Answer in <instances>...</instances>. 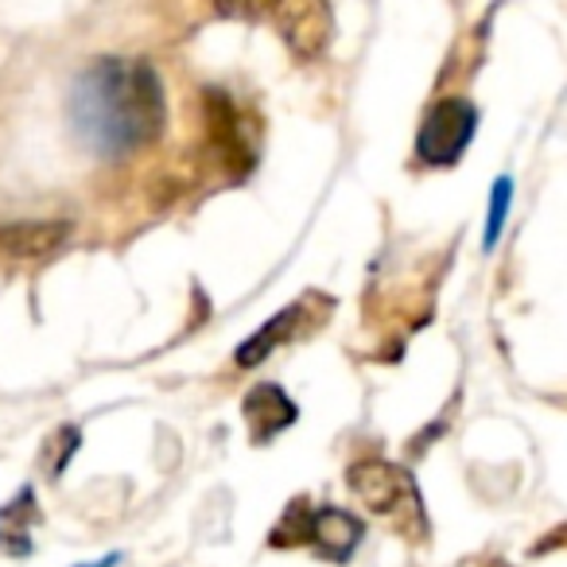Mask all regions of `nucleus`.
Segmentation results:
<instances>
[{
    "mask_svg": "<svg viewBox=\"0 0 567 567\" xmlns=\"http://www.w3.org/2000/svg\"><path fill=\"white\" fill-rule=\"evenodd\" d=\"M489 567H509V564H489Z\"/></svg>",
    "mask_w": 567,
    "mask_h": 567,
    "instance_id": "14",
    "label": "nucleus"
},
{
    "mask_svg": "<svg viewBox=\"0 0 567 567\" xmlns=\"http://www.w3.org/2000/svg\"><path fill=\"white\" fill-rule=\"evenodd\" d=\"M206 121H210V141H214V152L218 159L229 167L234 175H245L252 167V148L245 141V128H241V117H237L234 102H229L221 90H210L206 94Z\"/></svg>",
    "mask_w": 567,
    "mask_h": 567,
    "instance_id": "5",
    "label": "nucleus"
},
{
    "mask_svg": "<svg viewBox=\"0 0 567 567\" xmlns=\"http://www.w3.org/2000/svg\"><path fill=\"white\" fill-rule=\"evenodd\" d=\"M221 17L268 24L300 59H319L331 43L334 20L327 0H214Z\"/></svg>",
    "mask_w": 567,
    "mask_h": 567,
    "instance_id": "2",
    "label": "nucleus"
},
{
    "mask_svg": "<svg viewBox=\"0 0 567 567\" xmlns=\"http://www.w3.org/2000/svg\"><path fill=\"white\" fill-rule=\"evenodd\" d=\"M117 564V556H105V559H97V564H90V567H113Z\"/></svg>",
    "mask_w": 567,
    "mask_h": 567,
    "instance_id": "13",
    "label": "nucleus"
},
{
    "mask_svg": "<svg viewBox=\"0 0 567 567\" xmlns=\"http://www.w3.org/2000/svg\"><path fill=\"white\" fill-rule=\"evenodd\" d=\"M66 113L90 152L105 159H125L156 144L164 133V82L144 59H94L74 79Z\"/></svg>",
    "mask_w": 567,
    "mask_h": 567,
    "instance_id": "1",
    "label": "nucleus"
},
{
    "mask_svg": "<svg viewBox=\"0 0 567 567\" xmlns=\"http://www.w3.org/2000/svg\"><path fill=\"white\" fill-rule=\"evenodd\" d=\"M347 482L362 497L365 509L378 513L381 520H389L396 533L424 536V502H420L416 482H412V474L404 466L385 463V458H362V463L350 466Z\"/></svg>",
    "mask_w": 567,
    "mask_h": 567,
    "instance_id": "3",
    "label": "nucleus"
},
{
    "mask_svg": "<svg viewBox=\"0 0 567 567\" xmlns=\"http://www.w3.org/2000/svg\"><path fill=\"white\" fill-rule=\"evenodd\" d=\"M509 198H513V183H509V179H497V183H494V203H489L486 249H494V245H497V237H502V226H505V210H509Z\"/></svg>",
    "mask_w": 567,
    "mask_h": 567,
    "instance_id": "12",
    "label": "nucleus"
},
{
    "mask_svg": "<svg viewBox=\"0 0 567 567\" xmlns=\"http://www.w3.org/2000/svg\"><path fill=\"white\" fill-rule=\"evenodd\" d=\"M245 420H249V427H252V440L268 443L288 424H296V404L280 385L265 381V385L249 389V396H245Z\"/></svg>",
    "mask_w": 567,
    "mask_h": 567,
    "instance_id": "8",
    "label": "nucleus"
},
{
    "mask_svg": "<svg viewBox=\"0 0 567 567\" xmlns=\"http://www.w3.org/2000/svg\"><path fill=\"white\" fill-rule=\"evenodd\" d=\"M311 540V505L303 502H292L284 520L272 528V548H300V544Z\"/></svg>",
    "mask_w": 567,
    "mask_h": 567,
    "instance_id": "11",
    "label": "nucleus"
},
{
    "mask_svg": "<svg viewBox=\"0 0 567 567\" xmlns=\"http://www.w3.org/2000/svg\"><path fill=\"white\" fill-rule=\"evenodd\" d=\"M474 128H478V110L463 97H443L420 125L416 156L427 167H451L474 141Z\"/></svg>",
    "mask_w": 567,
    "mask_h": 567,
    "instance_id": "4",
    "label": "nucleus"
},
{
    "mask_svg": "<svg viewBox=\"0 0 567 567\" xmlns=\"http://www.w3.org/2000/svg\"><path fill=\"white\" fill-rule=\"evenodd\" d=\"M362 520L354 513L339 509V505H323V509H311V540L323 551L331 564H347L354 556V548L362 544Z\"/></svg>",
    "mask_w": 567,
    "mask_h": 567,
    "instance_id": "7",
    "label": "nucleus"
},
{
    "mask_svg": "<svg viewBox=\"0 0 567 567\" xmlns=\"http://www.w3.org/2000/svg\"><path fill=\"white\" fill-rule=\"evenodd\" d=\"M71 237V221L63 218H43V221H9L0 226V252L17 260H40L63 249Z\"/></svg>",
    "mask_w": 567,
    "mask_h": 567,
    "instance_id": "6",
    "label": "nucleus"
},
{
    "mask_svg": "<svg viewBox=\"0 0 567 567\" xmlns=\"http://www.w3.org/2000/svg\"><path fill=\"white\" fill-rule=\"evenodd\" d=\"M296 323H300V308H288V311H280V316L272 319L268 327H260L252 339H245L241 347H237V365H260L268 354H272L276 347H280L284 339H292L296 334Z\"/></svg>",
    "mask_w": 567,
    "mask_h": 567,
    "instance_id": "10",
    "label": "nucleus"
},
{
    "mask_svg": "<svg viewBox=\"0 0 567 567\" xmlns=\"http://www.w3.org/2000/svg\"><path fill=\"white\" fill-rule=\"evenodd\" d=\"M40 520L35 509V489L20 486L9 505H0V551L9 559L32 556V528Z\"/></svg>",
    "mask_w": 567,
    "mask_h": 567,
    "instance_id": "9",
    "label": "nucleus"
}]
</instances>
